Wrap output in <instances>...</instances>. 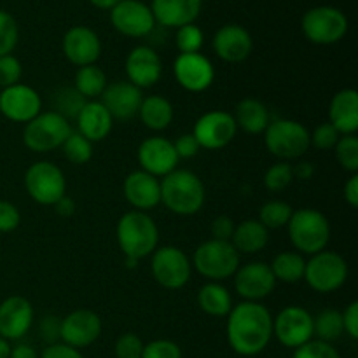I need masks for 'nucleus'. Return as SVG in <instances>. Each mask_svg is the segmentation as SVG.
Returning a JSON list of instances; mask_svg holds the SVG:
<instances>
[{"instance_id": "obj_16", "label": "nucleus", "mask_w": 358, "mask_h": 358, "mask_svg": "<svg viewBox=\"0 0 358 358\" xmlns=\"http://www.w3.org/2000/svg\"><path fill=\"white\" fill-rule=\"evenodd\" d=\"M136 159H138L140 170L147 171L159 180L177 170V164L180 161L175 152L173 142L159 135L149 136L140 143L136 150Z\"/></svg>"}, {"instance_id": "obj_26", "label": "nucleus", "mask_w": 358, "mask_h": 358, "mask_svg": "<svg viewBox=\"0 0 358 358\" xmlns=\"http://www.w3.org/2000/svg\"><path fill=\"white\" fill-rule=\"evenodd\" d=\"M76 122L77 133H80L91 143L105 140L114 128V117L100 100H87L77 114Z\"/></svg>"}, {"instance_id": "obj_46", "label": "nucleus", "mask_w": 358, "mask_h": 358, "mask_svg": "<svg viewBox=\"0 0 358 358\" xmlns=\"http://www.w3.org/2000/svg\"><path fill=\"white\" fill-rule=\"evenodd\" d=\"M142 358H182V350L170 339H156L143 345Z\"/></svg>"}, {"instance_id": "obj_24", "label": "nucleus", "mask_w": 358, "mask_h": 358, "mask_svg": "<svg viewBox=\"0 0 358 358\" xmlns=\"http://www.w3.org/2000/svg\"><path fill=\"white\" fill-rule=\"evenodd\" d=\"M213 51L222 62L241 63L250 56L254 41L247 28L240 24H224L213 35Z\"/></svg>"}, {"instance_id": "obj_44", "label": "nucleus", "mask_w": 358, "mask_h": 358, "mask_svg": "<svg viewBox=\"0 0 358 358\" xmlns=\"http://www.w3.org/2000/svg\"><path fill=\"white\" fill-rule=\"evenodd\" d=\"M339 138H341V133L331 122H324L317 126L313 133H310V145L320 150H331L334 149Z\"/></svg>"}, {"instance_id": "obj_37", "label": "nucleus", "mask_w": 358, "mask_h": 358, "mask_svg": "<svg viewBox=\"0 0 358 358\" xmlns=\"http://www.w3.org/2000/svg\"><path fill=\"white\" fill-rule=\"evenodd\" d=\"M62 150L66 159L72 164H77V166L90 163L91 157H93V143L77 131L70 133L69 138L63 142Z\"/></svg>"}, {"instance_id": "obj_28", "label": "nucleus", "mask_w": 358, "mask_h": 358, "mask_svg": "<svg viewBox=\"0 0 358 358\" xmlns=\"http://www.w3.org/2000/svg\"><path fill=\"white\" fill-rule=\"evenodd\" d=\"M331 124L341 135H357L358 131V93L353 87L338 91L329 105Z\"/></svg>"}, {"instance_id": "obj_38", "label": "nucleus", "mask_w": 358, "mask_h": 358, "mask_svg": "<svg viewBox=\"0 0 358 358\" xmlns=\"http://www.w3.org/2000/svg\"><path fill=\"white\" fill-rule=\"evenodd\" d=\"M336 159L348 173H358V136L341 135L334 147Z\"/></svg>"}, {"instance_id": "obj_9", "label": "nucleus", "mask_w": 358, "mask_h": 358, "mask_svg": "<svg viewBox=\"0 0 358 358\" xmlns=\"http://www.w3.org/2000/svg\"><path fill=\"white\" fill-rule=\"evenodd\" d=\"M311 290L318 294H332L348 280V262L336 252L322 250L306 261L304 278Z\"/></svg>"}, {"instance_id": "obj_27", "label": "nucleus", "mask_w": 358, "mask_h": 358, "mask_svg": "<svg viewBox=\"0 0 358 358\" xmlns=\"http://www.w3.org/2000/svg\"><path fill=\"white\" fill-rule=\"evenodd\" d=\"M203 7V0H152L150 10L156 23L168 28H180L194 23Z\"/></svg>"}, {"instance_id": "obj_32", "label": "nucleus", "mask_w": 358, "mask_h": 358, "mask_svg": "<svg viewBox=\"0 0 358 358\" xmlns=\"http://www.w3.org/2000/svg\"><path fill=\"white\" fill-rule=\"evenodd\" d=\"M198 306L208 317H227L233 310V296L219 282H208L198 290Z\"/></svg>"}, {"instance_id": "obj_23", "label": "nucleus", "mask_w": 358, "mask_h": 358, "mask_svg": "<svg viewBox=\"0 0 358 358\" xmlns=\"http://www.w3.org/2000/svg\"><path fill=\"white\" fill-rule=\"evenodd\" d=\"M142 100V90L133 86L128 80H115V83L107 84L100 96V101L110 112L114 121L115 119L117 121H129L135 115H138Z\"/></svg>"}, {"instance_id": "obj_40", "label": "nucleus", "mask_w": 358, "mask_h": 358, "mask_svg": "<svg viewBox=\"0 0 358 358\" xmlns=\"http://www.w3.org/2000/svg\"><path fill=\"white\" fill-rule=\"evenodd\" d=\"M55 112L62 114L65 119L77 117L79 110L87 100H84L73 87H63L55 94Z\"/></svg>"}, {"instance_id": "obj_3", "label": "nucleus", "mask_w": 358, "mask_h": 358, "mask_svg": "<svg viewBox=\"0 0 358 358\" xmlns=\"http://www.w3.org/2000/svg\"><path fill=\"white\" fill-rule=\"evenodd\" d=\"M205 199V184L194 171L177 168L161 178V203L175 215H196Z\"/></svg>"}, {"instance_id": "obj_14", "label": "nucleus", "mask_w": 358, "mask_h": 358, "mask_svg": "<svg viewBox=\"0 0 358 358\" xmlns=\"http://www.w3.org/2000/svg\"><path fill=\"white\" fill-rule=\"evenodd\" d=\"M276 287L275 275L266 262H247L234 273V290L248 303H261L269 297Z\"/></svg>"}, {"instance_id": "obj_50", "label": "nucleus", "mask_w": 358, "mask_h": 358, "mask_svg": "<svg viewBox=\"0 0 358 358\" xmlns=\"http://www.w3.org/2000/svg\"><path fill=\"white\" fill-rule=\"evenodd\" d=\"M234 220L227 215H219L213 219L212 227H210V233H212L213 240H220V241H231L234 233Z\"/></svg>"}, {"instance_id": "obj_59", "label": "nucleus", "mask_w": 358, "mask_h": 358, "mask_svg": "<svg viewBox=\"0 0 358 358\" xmlns=\"http://www.w3.org/2000/svg\"><path fill=\"white\" fill-rule=\"evenodd\" d=\"M10 348H13V346L9 345V341L3 338H0V358H9Z\"/></svg>"}, {"instance_id": "obj_30", "label": "nucleus", "mask_w": 358, "mask_h": 358, "mask_svg": "<svg viewBox=\"0 0 358 358\" xmlns=\"http://www.w3.org/2000/svg\"><path fill=\"white\" fill-rule=\"evenodd\" d=\"M269 241V231L257 219H248L234 227L231 243L238 254L254 255L264 250Z\"/></svg>"}, {"instance_id": "obj_29", "label": "nucleus", "mask_w": 358, "mask_h": 358, "mask_svg": "<svg viewBox=\"0 0 358 358\" xmlns=\"http://www.w3.org/2000/svg\"><path fill=\"white\" fill-rule=\"evenodd\" d=\"M233 117L238 129L248 135H261L271 122L268 107L257 98H243L234 108Z\"/></svg>"}, {"instance_id": "obj_43", "label": "nucleus", "mask_w": 358, "mask_h": 358, "mask_svg": "<svg viewBox=\"0 0 358 358\" xmlns=\"http://www.w3.org/2000/svg\"><path fill=\"white\" fill-rule=\"evenodd\" d=\"M21 77H23V65L20 59L14 55L0 56V87L6 90V87L14 86L21 83Z\"/></svg>"}, {"instance_id": "obj_54", "label": "nucleus", "mask_w": 358, "mask_h": 358, "mask_svg": "<svg viewBox=\"0 0 358 358\" xmlns=\"http://www.w3.org/2000/svg\"><path fill=\"white\" fill-rule=\"evenodd\" d=\"M343 194H345V201L348 203L350 208H357L358 206V173H353L352 177L346 180Z\"/></svg>"}, {"instance_id": "obj_39", "label": "nucleus", "mask_w": 358, "mask_h": 358, "mask_svg": "<svg viewBox=\"0 0 358 358\" xmlns=\"http://www.w3.org/2000/svg\"><path fill=\"white\" fill-rule=\"evenodd\" d=\"M292 182V164H289L287 161H280V163L273 164V166H269L268 171L264 173V185L266 189L271 192L285 191Z\"/></svg>"}, {"instance_id": "obj_20", "label": "nucleus", "mask_w": 358, "mask_h": 358, "mask_svg": "<svg viewBox=\"0 0 358 358\" xmlns=\"http://www.w3.org/2000/svg\"><path fill=\"white\" fill-rule=\"evenodd\" d=\"M62 49L65 58L79 69L98 62L101 55V41L93 28L79 24L63 35Z\"/></svg>"}, {"instance_id": "obj_55", "label": "nucleus", "mask_w": 358, "mask_h": 358, "mask_svg": "<svg viewBox=\"0 0 358 358\" xmlns=\"http://www.w3.org/2000/svg\"><path fill=\"white\" fill-rule=\"evenodd\" d=\"M55 212L58 213L59 217H72L73 213H76V210H77V205H76V201H73L72 198H70V196H63L62 199H58V201L55 203Z\"/></svg>"}, {"instance_id": "obj_58", "label": "nucleus", "mask_w": 358, "mask_h": 358, "mask_svg": "<svg viewBox=\"0 0 358 358\" xmlns=\"http://www.w3.org/2000/svg\"><path fill=\"white\" fill-rule=\"evenodd\" d=\"M91 3H93L94 7H98V9H112V7H115L117 3H121L122 0H90Z\"/></svg>"}, {"instance_id": "obj_5", "label": "nucleus", "mask_w": 358, "mask_h": 358, "mask_svg": "<svg viewBox=\"0 0 358 358\" xmlns=\"http://www.w3.org/2000/svg\"><path fill=\"white\" fill-rule=\"evenodd\" d=\"M192 266L208 282L233 278L240 268V254L231 241L206 240L192 254Z\"/></svg>"}, {"instance_id": "obj_1", "label": "nucleus", "mask_w": 358, "mask_h": 358, "mask_svg": "<svg viewBox=\"0 0 358 358\" xmlns=\"http://www.w3.org/2000/svg\"><path fill=\"white\" fill-rule=\"evenodd\" d=\"M227 343L238 355L254 357L264 352L273 339V317L261 303L243 301L227 315Z\"/></svg>"}, {"instance_id": "obj_4", "label": "nucleus", "mask_w": 358, "mask_h": 358, "mask_svg": "<svg viewBox=\"0 0 358 358\" xmlns=\"http://www.w3.org/2000/svg\"><path fill=\"white\" fill-rule=\"evenodd\" d=\"M290 243L301 255H315L327 250L331 241V222L315 208L296 210L287 224Z\"/></svg>"}, {"instance_id": "obj_25", "label": "nucleus", "mask_w": 358, "mask_h": 358, "mask_svg": "<svg viewBox=\"0 0 358 358\" xmlns=\"http://www.w3.org/2000/svg\"><path fill=\"white\" fill-rule=\"evenodd\" d=\"M122 192L133 208L147 213L161 203V180L147 171L135 170L124 178Z\"/></svg>"}, {"instance_id": "obj_2", "label": "nucleus", "mask_w": 358, "mask_h": 358, "mask_svg": "<svg viewBox=\"0 0 358 358\" xmlns=\"http://www.w3.org/2000/svg\"><path fill=\"white\" fill-rule=\"evenodd\" d=\"M115 238L124 259L140 262L152 255L159 245V229L149 213L131 210L117 220Z\"/></svg>"}, {"instance_id": "obj_53", "label": "nucleus", "mask_w": 358, "mask_h": 358, "mask_svg": "<svg viewBox=\"0 0 358 358\" xmlns=\"http://www.w3.org/2000/svg\"><path fill=\"white\" fill-rule=\"evenodd\" d=\"M59 325H62V318L56 317H45L41 322V334L49 345H55L59 341Z\"/></svg>"}, {"instance_id": "obj_34", "label": "nucleus", "mask_w": 358, "mask_h": 358, "mask_svg": "<svg viewBox=\"0 0 358 358\" xmlns=\"http://www.w3.org/2000/svg\"><path fill=\"white\" fill-rule=\"evenodd\" d=\"M276 282L299 283L304 278L306 259L299 252H280L269 264Z\"/></svg>"}, {"instance_id": "obj_8", "label": "nucleus", "mask_w": 358, "mask_h": 358, "mask_svg": "<svg viewBox=\"0 0 358 358\" xmlns=\"http://www.w3.org/2000/svg\"><path fill=\"white\" fill-rule=\"evenodd\" d=\"M24 189L35 203L52 206L66 194V178L62 168L51 161H37L24 171Z\"/></svg>"}, {"instance_id": "obj_52", "label": "nucleus", "mask_w": 358, "mask_h": 358, "mask_svg": "<svg viewBox=\"0 0 358 358\" xmlns=\"http://www.w3.org/2000/svg\"><path fill=\"white\" fill-rule=\"evenodd\" d=\"M41 358H84L80 355L79 350L72 348V346L65 345V343H55V345H49L44 350Z\"/></svg>"}, {"instance_id": "obj_31", "label": "nucleus", "mask_w": 358, "mask_h": 358, "mask_svg": "<svg viewBox=\"0 0 358 358\" xmlns=\"http://www.w3.org/2000/svg\"><path fill=\"white\" fill-rule=\"evenodd\" d=\"M138 117L145 128L152 129V131H163V129L170 128V124L173 122L175 108L168 98L161 96V94H150V96H143Z\"/></svg>"}, {"instance_id": "obj_47", "label": "nucleus", "mask_w": 358, "mask_h": 358, "mask_svg": "<svg viewBox=\"0 0 358 358\" xmlns=\"http://www.w3.org/2000/svg\"><path fill=\"white\" fill-rule=\"evenodd\" d=\"M143 343L133 332H126V334L119 336L115 341L114 353L115 358H142Z\"/></svg>"}, {"instance_id": "obj_12", "label": "nucleus", "mask_w": 358, "mask_h": 358, "mask_svg": "<svg viewBox=\"0 0 358 358\" xmlns=\"http://www.w3.org/2000/svg\"><path fill=\"white\" fill-rule=\"evenodd\" d=\"M273 336L285 348H299L313 339V315L301 306H287L273 318Z\"/></svg>"}, {"instance_id": "obj_49", "label": "nucleus", "mask_w": 358, "mask_h": 358, "mask_svg": "<svg viewBox=\"0 0 358 358\" xmlns=\"http://www.w3.org/2000/svg\"><path fill=\"white\" fill-rule=\"evenodd\" d=\"M173 147L178 159H191V157L198 156V152L201 150L198 140L194 138L192 133H184V135L178 136V138L173 142Z\"/></svg>"}, {"instance_id": "obj_41", "label": "nucleus", "mask_w": 358, "mask_h": 358, "mask_svg": "<svg viewBox=\"0 0 358 358\" xmlns=\"http://www.w3.org/2000/svg\"><path fill=\"white\" fill-rule=\"evenodd\" d=\"M20 38V28L16 20L7 10L0 9V56L13 55Z\"/></svg>"}, {"instance_id": "obj_42", "label": "nucleus", "mask_w": 358, "mask_h": 358, "mask_svg": "<svg viewBox=\"0 0 358 358\" xmlns=\"http://www.w3.org/2000/svg\"><path fill=\"white\" fill-rule=\"evenodd\" d=\"M203 41V31L201 28L196 27L194 23L185 24L177 30V48L180 55H187V52H199L201 49Z\"/></svg>"}, {"instance_id": "obj_35", "label": "nucleus", "mask_w": 358, "mask_h": 358, "mask_svg": "<svg viewBox=\"0 0 358 358\" xmlns=\"http://www.w3.org/2000/svg\"><path fill=\"white\" fill-rule=\"evenodd\" d=\"M345 334V325H343V313L338 310H324L313 317V336H317L318 341L331 343L338 341Z\"/></svg>"}, {"instance_id": "obj_18", "label": "nucleus", "mask_w": 358, "mask_h": 358, "mask_svg": "<svg viewBox=\"0 0 358 358\" xmlns=\"http://www.w3.org/2000/svg\"><path fill=\"white\" fill-rule=\"evenodd\" d=\"M101 318L93 310H76L62 318L59 341L72 348H87L101 336Z\"/></svg>"}, {"instance_id": "obj_13", "label": "nucleus", "mask_w": 358, "mask_h": 358, "mask_svg": "<svg viewBox=\"0 0 358 358\" xmlns=\"http://www.w3.org/2000/svg\"><path fill=\"white\" fill-rule=\"evenodd\" d=\"M238 133L234 117L227 110H210L199 115L192 128V135L199 147L206 150H219L229 145Z\"/></svg>"}, {"instance_id": "obj_36", "label": "nucleus", "mask_w": 358, "mask_h": 358, "mask_svg": "<svg viewBox=\"0 0 358 358\" xmlns=\"http://www.w3.org/2000/svg\"><path fill=\"white\" fill-rule=\"evenodd\" d=\"M294 210L292 206L282 199H271V201L264 203L259 210V222L266 227V229H282L287 227L290 217H292Z\"/></svg>"}, {"instance_id": "obj_11", "label": "nucleus", "mask_w": 358, "mask_h": 358, "mask_svg": "<svg viewBox=\"0 0 358 358\" xmlns=\"http://www.w3.org/2000/svg\"><path fill=\"white\" fill-rule=\"evenodd\" d=\"M150 271L157 285L166 290H178L191 280L192 264L184 250L173 245H164L154 250L150 259Z\"/></svg>"}, {"instance_id": "obj_56", "label": "nucleus", "mask_w": 358, "mask_h": 358, "mask_svg": "<svg viewBox=\"0 0 358 358\" xmlns=\"http://www.w3.org/2000/svg\"><path fill=\"white\" fill-rule=\"evenodd\" d=\"M292 173H294V178L306 182L315 175V168H313V164L308 163V161H301V163L294 164Z\"/></svg>"}, {"instance_id": "obj_51", "label": "nucleus", "mask_w": 358, "mask_h": 358, "mask_svg": "<svg viewBox=\"0 0 358 358\" xmlns=\"http://www.w3.org/2000/svg\"><path fill=\"white\" fill-rule=\"evenodd\" d=\"M343 313L345 332L352 339H358V301H352Z\"/></svg>"}, {"instance_id": "obj_7", "label": "nucleus", "mask_w": 358, "mask_h": 358, "mask_svg": "<svg viewBox=\"0 0 358 358\" xmlns=\"http://www.w3.org/2000/svg\"><path fill=\"white\" fill-rule=\"evenodd\" d=\"M72 131L69 119L62 114L55 110L41 112L24 124L23 143L34 152H51L59 149Z\"/></svg>"}, {"instance_id": "obj_45", "label": "nucleus", "mask_w": 358, "mask_h": 358, "mask_svg": "<svg viewBox=\"0 0 358 358\" xmlns=\"http://www.w3.org/2000/svg\"><path fill=\"white\" fill-rule=\"evenodd\" d=\"M292 358H341V355L331 343L311 339L306 345L296 348Z\"/></svg>"}, {"instance_id": "obj_17", "label": "nucleus", "mask_w": 358, "mask_h": 358, "mask_svg": "<svg viewBox=\"0 0 358 358\" xmlns=\"http://www.w3.org/2000/svg\"><path fill=\"white\" fill-rule=\"evenodd\" d=\"M110 21L119 34L133 38L145 37L156 27L152 10L142 0H122L110 9Z\"/></svg>"}, {"instance_id": "obj_48", "label": "nucleus", "mask_w": 358, "mask_h": 358, "mask_svg": "<svg viewBox=\"0 0 358 358\" xmlns=\"http://www.w3.org/2000/svg\"><path fill=\"white\" fill-rule=\"evenodd\" d=\"M21 224V212L14 203L0 199V233H13Z\"/></svg>"}, {"instance_id": "obj_22", "label": "nucleus", "mask_w": 358, "mask_h": 358, "mask_svg": "<svg viewBox=\"0 0 358 358\" xmlns=\"http://www.w3.org/2000/svg\"><path fill=\"white\" fill-rule=\"evenodd\" d=\"M128 83L140 90H147L159 83L163 76V62L159 55L149 45H136L129 51L124 63Z\"/></svg>"}, {"instance_id": "obj_57", "label": "nucleus", "mask_w": 358, "mask_h": 358, "mask_svg": "<svg viewBox=\"0 0 358 358\" xmlns=\"http://www.w3.org/2000/svg\"><path fill=\"white\" fill-rule=\"evenodd\" d=\"M9 358H38V355L34 346L27 345V343H20L14 348H10Z\"/></svg>"}, {"instance_id": "obj_33", "label": "nucleus", "mask_w": 358, "mask_h": 358, "mask_svg": "<svg viewBox=\"0 0 358 358\" xmlns=\"http://www.w3.org/2000/svg\"><path fill=\"white\" fill-rule=\"evenodd\" d=\"M107 73L94 63V65L79 66L73 76V90L84 100H96L107 87Z\"/></svg>"}, {"instance_id": "obj_6", "label": "nucleus", "mask_w": 358, "mask_h": 358, "mask_svg": "<svg viewBox=\"0 0 358 358\" xmlns=\"http://www.w3.org/2000/svg\"><path fill=\"white\" fill-rule=\"evenodd\" d=\"M266 149L282 161L299 159L310 149V131L294 119H275L264 129Z\"/></svg>"}, {"instance_id": "obj_19", "label": "nucleus", "mask_w": 358, "mask_h": 358, "mask_svg": "<svg viewBox=\"0 0 358 358\" xmlns=\"http://www.w3.org/2000/svg\"><path fill=\"white\" fill-rule=\"evenodd\" d=\"M173 76L189 93H203L215 80V69L201 52H187L178 55L173 62Z\"/></svg>"}, {"instance_id": "obj_10", "label": "nucleus", "mask_w": 358, "mask_h": 358, "mask_svg": "<svg viewBox=\"0 0 358 358\" xmlns=\"http://www.w3.org/2000/svg\"><path fill=\"white\" fill-rule=\"evenodd\" d=\"M301 28L304 37L313 44L331 45L343 41L348 34V17L336 7L318 6L306 10Z\"/></svg>"}, {"instance_id": "obj_15", "label": "nucleus", "mask_w": 358, "mask_h": 358, "mask_svg": "<svg viewBox=\"0 0 358 358\" xmlns=\"http://www.w3.org/2000/svg\"><path fill=\"white\" fill-rule=\"evenodd\" d=\"M41 112V94L28 84L17 83L0 91V114L9 121L27 124Z\"/></svg>"}, {"instance_id": "obj_21", "label": "nucleus", "mask_w": 358, "mask_h": 358, "mask_svg": "<svg viewBox=\"0 0 358 358\" xmlns=\"http://www.w3.org/2000/svg\"><path fill=\"white\" fill-rule=\"evenodd\" d=\"M35 311L30 301L23 296H10L0 303V338L17 341L34 325Z\"/></svg>"}]
</instances>
